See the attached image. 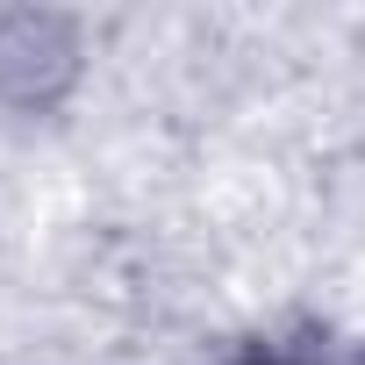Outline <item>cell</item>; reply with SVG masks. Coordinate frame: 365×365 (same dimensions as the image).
Instances as JSON below:
<instances>
[{"mask_svg":"<svg viewBox=\"0 0 365 365\" xmlns=\"http://www.w3.org/2000/svg\"><path fill=\"white\" fill-rule=\"evenodd\" d=\"M244 365H301V358H244Z\"/></svg>","mask_w":365,"mask_h":365,"instance_id":"obj_1","label":"cell"}]
</instances>
